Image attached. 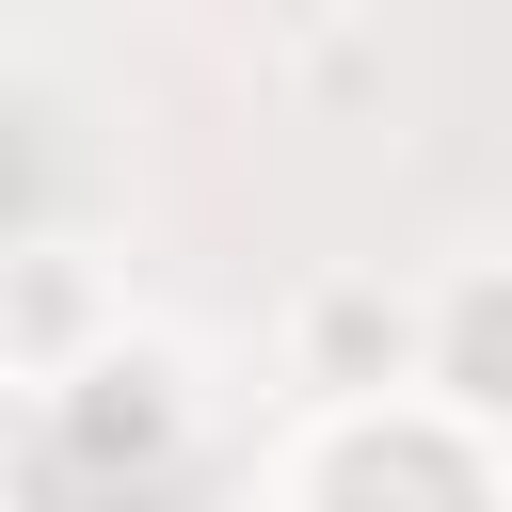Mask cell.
Wrapping results in <instances>:
<instances>
[{
    "instance_id": "1",
    "label": "cell",
    "mask_w": 512,
    "mask_h": 512,
    "mask_svg": "<svg viewBox=\"0 0 512 512\" xmlns=\"http://www.w3.org/2000/svg\"><path fill=\"white\" fill-rule=\"evenodd\" d=\"M416 352H432V288H384V272H320L288 320V384H320L336 416H400Z\"/></svg>"
},
{
    "instance_id": "2",
    "label": "cell",
    "mask_w": 512,
    "mask_h": 512,
    "mask_svg": "<svg viewBox=\"0 0 512 512\" xmlns=\"http://www.w3.org/2000/svg\"><path fill=\"white\" fill-rule=\"evenodd\" d=\"M416 400H432L448 432H512V256L432 272V352H416Z\"/></svg>"
},
{
    "instance_id": "3",
    "label": "cell",
    "mask_w": 512,
    "mask_h": 512,
    "mask_svg": "<svg viewBox=\"0 0 512 512\" xmlns=\"http://www.w3.org/2000/svg\"><path fill=\"white\" fill-rule=\"evenodd\" d=\"M80 320H96V272H80L64 240H0V336H16V352H64Z\"/></svg>"
}]
</instances>
